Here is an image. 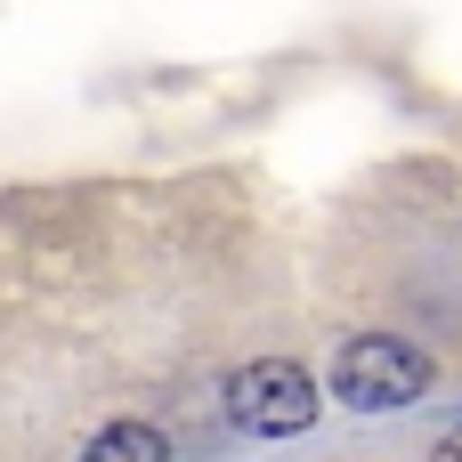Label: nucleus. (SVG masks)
Returning <instances> with one entry per match:
<instances>
[{"mask_svg":"<svg viewBox=\"0 0 462 462\" xmlns=\"http://www.w3.org/2000/svg\"><path fill=\"white\" fill-rule=\"evenodd\" d=\"M430 390V349H414V341H398V333H357V341H341V357H333V398L349 406V414H398V406H414Z\"/></svg>","mask_w":462,"mask_h":462,"instance_id":"obj_1","label":"nucleus"},{"mask_svg":"<svg viewBox=\"0 0 462 462\" xmlns=\"http://www.w3.org/2000/svg\"><path fill=\"white\" fill-rule=\"evenodd\" d=\"M227 414H236V430H252V439H300V430L317 422V382H309L292 357H260V365H244V374L227 382Z\"/></svg>","mask_w":462,"mask_h":462,"instance_id":"obj_2","label":"nucleus"},{"mask_svg":"<svg viewBox=\"0 0 462 462\" xmlns=\"http://www.w3.org/2000/svg\"><path fill=\"white\" fill-rule=\"evenodd\" d=\"M81 462H171V447H162V430H146V422H114V430H97V439L81 447Z\"/></svg>","mask_w":462,"mask_h":462,"instance_id":"obj_3","label":"nucleus"},{"mask_svg":"<svg viewBox=\"0 0 462 462\" xmlns=\"http://www.w3.org/2000/svg\"><path fill=\"white\" fill-rule=\"evenodd\" d=\"M430 462H462V422L447 430V439H439V447H430Z\"/></svg>","mask_w":462,"mask_h":462,"instance_id":"obj_4","label":"nucleus"}]
</instances>
